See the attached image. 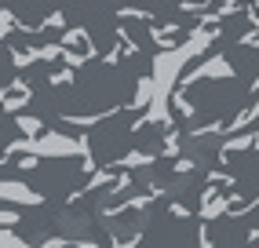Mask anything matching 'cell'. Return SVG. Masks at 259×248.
<instances>
[{"instance_id":"cell-1","label":"cell","mask_w":259,"mask_h":248,"mask_svg":"<svg viewBox=\"0 0 259 248\" xmlns=\"http://www.w3.org/2000/svg\"><path fill=\"white\" fill-rule=\"evenodd\" d=\"M230 80L234 77V66L227 62V55H212L208 62H204V66H197V69H190V73L183 77V84L190 88V84H197V80Z\"/></svg>"},{"instance_id":"cell-2","label":"cell","mask_w":259,"mask_h":248,"mask_svg":"<svg viewBox=\"0 0 259 248\" xmlns=\"http://www.w3.org/2000/svg\"><path fill=\"white\" fill-rule=\"evenodd\" d=\"M0 201H11V204H26V208H37L44 197L33 186L26 183H15V179H0Z\"/></svg>"},{"instance_id":"cell-3","label":"cell","mask_w":259,"mask_h":248,"mask_svg":"<svg viewBox=\"0 0 259 248\" xmlns=\"http://www.w3.org/2000/svg\"><path fill=\"white\" fill-rule=\"evenodd\" d=\"M255 117H259V99H255L252 106H245V110H241V113L230 120V128H227V132H241V128H245V124H252Z\"/></svg>"},{"instance_id":"cell-4","label":"cell","mask_w":259,"mask_h":248,"mask_svg":"<svg viewBox=\"0 0 259 248\" xmlns=\"http://www.w3.org/2000/svg\"><path fill=\"white\" fill-rule=\"evenodd\" d=\"M15 66H29V62H40V48H22V51H15L11 55Z\"/></svg>"},{"instance_id":"cell-5","label":"cell","mask_w":259,"mask_h":248,"mask_svg":"<svg viewBox=\"0 0 259 248\" xmlns=\"http://www.w3.org/2000/svg\"><path fill=\"white\" fill-rule=\"evenodd\" d=\"M15 124H19V132H22V135H40V128H44L37 117H15Z\"/></svg>"},{"instance_id":"cell-6","label":"cell","mask_w":259,"mask_h":248,"mask_svg":"<svg viewBox=\"0 0 259 248\" xmlns=\"http://www.w3.org/2000/svg\"><path fill=\"white\" fill-rule=\"evenodd\" d=\"M48 84L51 88H66V84H73V73L70 69H55V73H48Z\"/></svg>"},{"instance_id":"cell-7","label":"cell","mask_w":259,"mask_h":248,"mask_svg":"<svg viewBox=\"0 0 259 248\" xmlns=\"http://www.w3.org/2000/svg\"><path fill=\"white\" fill-rule=\"evenodd\" d=\"M120 19H139V22H153V11H139V8H120Z\"/></svg>"},{"instance_id":"cell-8","label":"cell","mask_w":259,"mask_h":248,"mask_svg":"<svg viewBox=\"0 0 259 248\" xmlns=\"http://www.w3.org/2000/svg\"><path fill=\"white\" fill-rule=\"evenodd\" d=\"M62 26H66V15H62V11H51L48 19L40 22V29H62Z\"/></svg>"},{"instance_id":"cell-9","label":"cell","mask_w":259,"mask_h":248,"mask_svg":"<svg viewBox=\"0 0 259 248\" xmlns=\"http://www.w3.org/2000/svg\"><path fill=\"white\" fill-rule=\"evenodd\" d=\"M197 244H201V248H215V241H212V234H208V226H197Z\"/></svg>"},{"instance_id":"cell-10","label":"cell","mask_w":259,"mask_h":248,"mask_svg":"<svg viewBox=\"0 0 259 248\" xmlns=\"http://www.w3.org/2000/svg\"><path fill=\"white\" fill-rule=\"evenodd\" d=\"M168 212H171L176 219H190V208H186V204H179V201H171V204H168Z\"/></svg>"},{"instance_id":"cell-11","label":"cell","mask_w":259,"mask_h":248,"mask_svg":"<svg viewBox=\"0 0 259 248\" xmlns=\"http://www.w3.org/2000/svg\"><path fill=\"white\" fill-rule=\"evenodd\" d=\"M176 110H179L183 117H194V113H197V110H194V106H190V102H186L183 95H176Z\"/></svg>"},{"instance_id":"cell-12","label":"cell","mask_w":259,"mask_h":248,"mask_svg":"<svg viewBox=\"0 0 259 248\" xmlns=\"http://www.w3.org/2000/svg\"><path fill=\"white\" fill-rule=\"evenodd\" d=\"M19 223V212H0V226H15Z\"/></svg>"},{"instance_id":"cell-13","label":"cell","mask_w":259,"mask_h":248,"mask_svg":"<svg viewBox=\"0 0 259 248\" xmlns=\"http://www.w3.org/2000/svg\"><path fill=\"white\" fill-rule=\"evenodd\" d=\"M248 92H252V95H255V92H259V73H255V80H252V84H248Z\"/></svg>"},{"instance_id":"cell-14","label":"cell","mask_w":259,"mask_h":248,"mask_svg":"<svg viewBox=\"0 0 259 248\" xmlns=\"http://www.w3.org/2000/svg\"><path fill=\"white\" fill-rule=\"evenodd\" d=\"M248 241H259V226H252V230H248Z\"/></svg>"},{"instance_id":"cell-15","label":"cell","mask_w":259,"mask_h":248,"mask_svg":"<svg viewBox=\"0 0 259 248\" xmlns=\"http://www.w3.org/2000/svg\"><path fill=\"white\" fill-rule=\"evenodd\" d=\"M252 150H259V132H255V139H252Z\"/></svg>"}]
</instances>
